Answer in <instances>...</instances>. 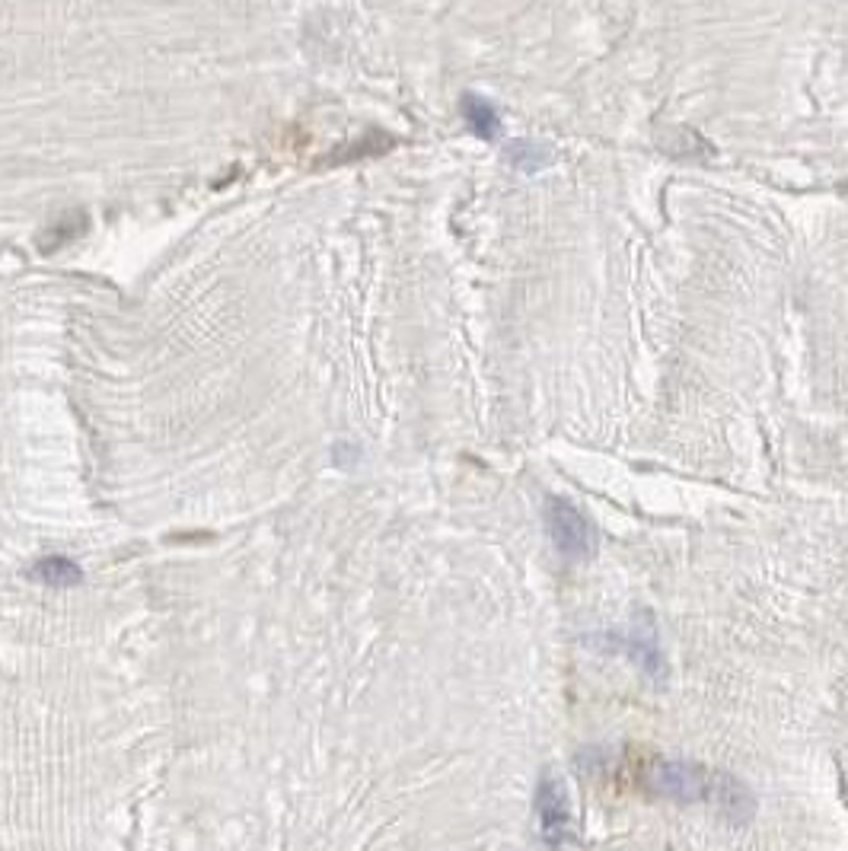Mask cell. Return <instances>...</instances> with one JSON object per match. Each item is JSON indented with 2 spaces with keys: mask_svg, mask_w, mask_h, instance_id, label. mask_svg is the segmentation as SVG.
I'll list each match as a JSON object with an SVG mask.
<instances>
[{
  "mask_svg": "<svg viewBox=\"0 0 848 851\" xmlns=\"http://www.w3.org/2000/svg\"><path fill=\"white\" fill-rule=\"evenodd\" d=\"M536 813H540V832L548 845H562L572 826V807H568V788L558 775H546L540 781L536 795Z\"/></svg>",
  "mask_w": 848,
  "mask_h": 851,
  "instance_id": "3",
  "label": "cell"
},
{
  "mask_svg": "<svg viewBox=\"0 0 848 851\" xmlns=\"http://www.w3.org/2000/svg\"><path fill=\"white\" fill-rule=\"evenodd\" d=\"M546 529L555 551L565 561H587L597 549V529L594 523L584 517V511H577L568 497H548L546 501Z\"/></svg>",
  "mask_w": 848,
  "mask_h": 851,
  "instance_id": "2",
  "label": "cell"
},
{
  "mask_svg": "<svg viewBox=\"0 0 848 851\" xmlns=\"http://www.w3.org/2000/svg\"><path fill=\"white\" fill-rule=\"evenodd\" d=\"M511 160L521 166V169H526V172L546 164L543 147H540V144H533V140H517V144L511 147Z\"/></svg>",
  "mask_w": 848,
  "mask_h": 851,
  "instance_id": "6",
  "label": "cell"
},
{
  "mask_svg": "<svg viewBox=\"0 0 848 851\" xmlns=\"http://www.w3.org/2000/svg\"><path fill=\"white\" fill-rule=\"evenodd\" d=\"M648 778H651V791H657V795L673 797V800L712 803L714 810H721L734 823L750 817L746 788L724 771L702 769V766H692V763H655Z\"/></svg>",
  "mask_w": 848,
  "mask_h": 851,
  "instance_id": "1",
  "label": "cell"
},
{
  "mask_svg": "<svg viewBox=\"0 0 848 851\" xmlns=\"http://www.w3.org/2000/svg\"><path fill=\"white\" fill-rule=\"evenodd\" d=\"M32 577H35V580H42V584H49V587H74V584H81L83 571L74 565V561H71V558L49 555V558L35 561Z\"/></svg>",
  "mask_w": 848,
  "mask_h": 851,
  "instance_id": "5",
  "label": "cell"
},
{
  "mask_svg": "<svg viewBox=\"0 0 848 851\" xmlns=\"http://www.w3.org/2000/svg\"><path fill=\"white\" fill-rule=\"evenodd\" d=\"M463 115L465 122H469V128H472L479 138H498V132H501V115H498V109H494L489 99H482V96H465Z\"/></svg>",
  "mask_w": 848,
  "mask_h": 851,
  "instance_id": "4",
  "label": "cell"
}]
</instances>
